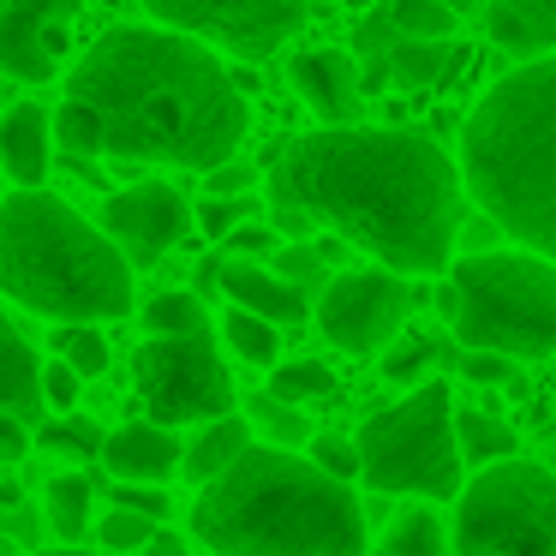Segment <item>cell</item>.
<instances>
[{"label":"cell","instance_id":"cell-1","mask_svg":"<svg viewBox=\"0 0 556 556\" xmlns=\"http://www.w3.org/2000/svg\"><path fill=\"white\" fill-rule=\"evenodd\" d=\"M467 198L460 162L407 126H324L269 162V204L336 228L395 276H443Z\"/></svg>","mask_w":556,"mask_h":556},{"label":"cell","instance_id":"cell-2","mask_svg":"<svg viewBox=\"0 0 556 556\" xmlns=\"http://www.w3.org/2000/svg\"><path fill=\"white\" fill-rule=\"evenodd\" d=\"M66 97L109 126V156L210 174L245 144V90L198 37L168 25H114L66 73Z\"/></svg>","mask_w":556,"mask_h":556},{"label":"cell","instance_id":"cell-3","mask_svg":"<svg viewBox=\"0 0 556 556\" xmlns=\"http://www.w3.org/2000/svg\"><path fill=\"white\" fill-rule=\"evenodd\" d=\"M192 539L216 556H365V503L312 455L252 443L222 479L198 484Z\"/></svg>","mask_w":556,"mask_h":556},{"label":"cell","instance_id":"cell-4","mask_svg":"<svg viewBox=\"0 0 556 556\" xmlns=\"http://www.w3.org/2000/svg\"><path fill=\"white\" fill-rule=\"evenodd\" d=\"M467 192L508 240L556 264V61L496 78L460 126Z\"/></svg>","mask_w":556,"mask_h":556},{"label":"cell","instance_id":"cell-5","mask_svg":"<svg viewBox=\"0 0 556 556\" xmlns=\"http://www.w3.org/2000/svg\"><path fill=\"white\" fill-rule=\"evenodd\" d=\"M0 293L54 324H109L138 305L121 240L42 186L0 198Z\"/></svg>","mask_w":556,"mask_h":556},{"label":"cell","instance_id":"cell-6","mask_svg":"<svg viewBox=\"0 0 556 556\" xmlns=\"http://www.w3.org/2000/svg\"><path fill=\"white\" fill-rule=\"evenodd\" d=\"M460 348H491L508 359L556 353V264L539 252H472L448 264L437 293Z\"/></svg>","mask_w":556,"mask_h":556},{"label":"cell","instance_id":"cell-7","mask_svg":"<svg viewBox=\"0 0 556 556\" xmlns=\"http://www.w3.org/2000/svg\"><path fill=\"white\" fill-rule=\"evenodd\" d=\"M359 460H365V491L377 496H460L467 491V455L455 431V395L448 383H419L395 401L377 407L359 425Z\"/></svg>","mask_w":556,"mask_h":556},{"label":"cell","instance_id":"cell-8","mask_svg":"<svg viewBox=\"0 0 556 556\" xmlns=\"http://www.w3.org/2000/svg\"><path fill=\"white\" fill-rule=\"evenodd\" d=\"M455 556H556V472L496 460L455 496Z\"/></svg>","mask_w":556,"mask_h":556},{"label":"cell","instance_id":"cell-9","mask_svg":"<svg viewBox=\"0 0 556 556\" xmlns=\"http://www.w3.org/2000/svg\"><path fill=\"white\" fill-rule=\"evenodd\" d=\"M138 401L156 425H210L233 413V377L222 365V348L204 336H150L132 359Z\"/></svg>","mask_w":556,"mask_h":556},{"label":"cell","instance_id":"cell-10","mask_svg":"<svg viewBox=\"0 0 556 556\" xmlns=\"http://www.w3.org/2000/svg\"><path fill=\"white\" fill-rule=\"evenodd\" d=\"M138 7L156 13L168 30H186L198 42L233 49L245 61L281 49L305 25V0H138Z\"/></svg>","mask_w":556,"mask_h":556},{"label":"cell","instance_id":"cell-11","mask_svg":"<svg viewBox=\"0 0 556 556\" xmlns=\"http://www.w3.org/2000/svg\"><path fill=\"white\" fill-rule=\"evenodd\" d=\"M407 324V281L395 269H341L317 293V329L341 353H383Z\"/></svg>","mask_w":556,"mask_h":556},{"label":"cell","instance_id":"cell-12","mask_svg":"<svg viewBox=\"0 0 556 556\" xmlns=\"http://www.w3.org/2000/svg\"><path fill=\"white\" fill-rule=\"evenodd\" d=\"M78 0H7L0 7V73L18 85H49L61 78L73 49Z\"/></svg>","mask_w":556,"mask_h":556},{"label":"cell","instance_id":"cell-13","mask_svg":"<svg viewBox=\"0 0 556 556\" xmlns=\"http://www.w3.org/2000/svg\"><path fill=\"white\" fill-rule=\"evenodd\" d=\"M102 222H109V233L121 240V252L132 257V264H162V257L186 240V228H192V204H186L174 186L144 180V186L114 192L109 210H102Z\"/></svg>","mask_w":556,"mask_h":556},{"label":"cell","instance_id":"cell-14","mask_svg":"<svg viewBox=\"0 0 556 556\" xmlns=\"http://www.w3.org/2000/svg\"><path fill=\"white\" fill-rule=\"evenodd\" d=\"M102 467L121 484H168L186 472V443L174 437V425L132 419V425H121V431H109Z\"/></svg>","mask_w":556,"mask_h":556},{"label":"cell","instance_id":"cell-15","mask_svg":"<svg viewBox=\"0 0 556 556\" xmlns=\"http://www.w3.org/2000/svg\"><path fill=\"white\" fill-rule=\"evenodd\" d=\"M288 78L329 126H353V114H359V73H353V61L341 49H300L288 61Z\"/></svg>","mask_w":556,"mask_h":556},{"label":"cell","instance_id":"cell-16","mask_svg":"<svg viewBox=\"0 0 556 556\" xmlns=\"http://www.w3.org/2000/svg\"><path fill=\"white\" fill-rule=\"evenodd\" d=\"M222 293L245 312L269 317V324H300L305 317V288L288 281L281 269L252 264V257H222Z\"/></svg>","mask_w":556,"mask_h":556},{"label":"cell","instance_id":"cell-17","mask_svg":"<svg viewBox=\"0 0 556 556\" xmlns=\"http://www.w3.org/2000/svg\"><path fill=\"white\" fill-rule=\"evenodd\" d=\"M49 150H54V132H49V114L37 102H18V109L0 114V174L13 186L49 180Z\"/></svg>","mask_w":556,"mask_h":556},{"label":"cell","instance_id":"cell-18","mask_svg":"<svg viewBox=\"0 0 556 556\" xmlns=\"http://www.w3.org/2000/svg\"><path fill=\"white\" fill-rule=\"evenodd\" d=\"M42 365L49 359H37V348L13 329V317L0 312V407L18 413V419L49 413V401H42Z\"/></svg>","mask_w":556,"mask_h":556},{"label":"cell","instance_id":"cell-19","mask_svg":"<svg viewBox=\"0 0 556 556\" xmlns=\"http://www.w3.org/2000/svg\"><path fill=\"white\" fill-rule=\"evenodd\" d=\"M491 37L508 54H556V0H491Z\"/></svg>","mask_w":556,"mask_h":556},{"label":"cell","instance_id":"cell-20","mask_svg":"<svg viewBox=\"0 0 556 556\" xmlns=\"http://www.w3.org/2000/svg\"><path fill=\"white\" fill-rule=\"evenodd\" d=\"M42 520L61 544H78L85 532H97V491L85 472H54L42 484Z\"/></svg>","mask_w":556,"mask_h":556},{"label":"cell","instance_id":"cell-21","mask_svg":"<svg viewBox=\"0 0 556 556\" xmlns=\"http://www.w3.org/2000/svg\"><path fill=\"white\" fill-rule=\"evenodd\" d=\"M245 448H252V431H245V419H233V413H228V419L198 425V437L186 443V472H180V479H192V484L222 479Z\"/></svg>","mask_w":556,"mask_h":556},{"label":"cell","instance_id":"cell-22","mask_svg":"<svg viewBox=\"0 0 556 556\" xmlns=\"http://www.w3.org/2000/svg\"><path fill=\"white\" fill-rule=\"evenodd\" d=\"M395 30V25H389ZM460 42H448V37H389V78L395 85H437L443 73H455L460 66Z\"/></svg>","mask_w":556,"mask_h":556},{"label":"cell","instance_id":"cell-23","mask_svg":"<svg viewBox=\"0 0 556 556\" xmlns=\"http://www.w3.org/2000/svg\"><path fill=\"white\" fill-rule=\"evenodd\" d=\"M383 556H455V539L437 508H401L383 527Z\"/></svg>","mask_w":556,"mask_h":556},{"label":"cell","instance_id":"cell-24","mask_svg":"<svg viewBox=\"0 0 556 556\" xmlns=\"http://www.w3.org/2000/svg\"><path fill=\"white\" fill-rule=\"evenodd\" d=\"M455 431H460V455H467L472 467L515 460V448H520L515 425L496 419V413H479V407H455Z\"/></svg>","mask_w":556,"mask_h":556},{"label":"cell","instance_id":"cell-25","mask_svg":"<svg viewBox=\"0 0 556 556\" xmlns=\"http://www.w3.org/2000/svg\"><path fill=\"white\" fill-rule=\"evenodd\" d=\"M222 341H228V353H233V359H245V365H264V371H276V365H281V324L245 312V305H233V312L222 317Z\"/></svg>","mask_w":556,"mask_h":556},{"label":"cell","instance_id":"cell-26","mask_svg":"<svg viewBox=\"0 0 556 556\" xmlns=\"http://www.w3.org/2000/svg\"><path fill=\"white\" fill-rule=\"evenodd\" d=\"M144 329L150 336H204L210 329V312L204 300H198V288H162L144 300Z\"/></svg>","mask_w":556,"mask_h":556},{"label":"cell","instance_id":"cell-27","mask_svg":"<svg viewBox=\"0 0 556 556\" xmlns=\"http://www.w3.org/2000/svg\"><path fill=\"white\" fill-rule=\"evenodd\" d=\"M54 144L78 162H97V156H109V126H102V114L90 109V102L66 97V109L54 114Z\"/></svg>","mask_w":556,"mask_h":556},{"label":"cell","instance_id":"cell-28","mask_svg":"<svg viewBox=\"0 0 556 556\" xmlns=\"http://www.w3.org/2000/svg\"><path fill=\"white\" fill-rule=\"evenodd\" d=\"M54 359H66L78 377H102L109 371V336H102V324H54Z\"/></svg>","mask_w":556,"mask_h":556},{"label":"cell","instance_id":"cell-29","mask_svg":"<svg viewBox=\"0 0 556 556\" xmlns=\"http://www.w3.org/2000/svg\"><path fill=\"white\" fill-rule=\"evenodd\" d=\"M37 443L49 448V455H66V460H102L109 437H102L85 413H54V419L37 431Z\"/></svg>","mask_w":556,"mask_h":556},{"label":"cell","instance_id":"cell-30","mask_svg":"<svg viewBox=\"0 0 556 556\" xmlns=\"http://www.w3.org/2000/svg\"><path fill=\"white\" fill-rule=\"evenodd\" d=\"M269 395L293 401V407H305V401H324L336 395V371H329L324 359H288L269 371Z\"/></svg>","mask_w":556,"mask_h":556},{"label":"cell","instance_id":"cell-31","mask_svg":"<svg viewBox=\"0 0 556 556\" xmlns=\"http://www.w3.org/2000/svg\"><path fill=\"white\" fill-rule=\"evenodd\" d=\"M162 532V520H150V515H138V508H121L114 503L109 515H97V544L109 556H126V551H144L150 539Z\"/></svg>","mask_w":556,"mask_h":556},{"label":"cell","instance_id":"cell-32","mask_svg":"<svg viewBox=\"0 0 556 556\" xmlns=\"http://www.w3.org/2000/svg\"><path fill=\"white\" fill-rule=\"evenodd\" d=\"M389 25L401 37H448L455 13H448L443 0H389Z\"/></svg>","mask_w":556,"mask_h":556},{"label":"cell","instance_id":"cell-33","mask_svg":"<svg viewBox=\"0 0 556 556\" xmlns=\"http://www.w3.org/2000/svg\"><path fill=\"white\" fill-rule=\"evenodd\" d=\"M431 359H437V341L407 336V341H395V348L383 353V377H389L395 389H419L425 371H431Z\"/></svg>","mask_w":556,"mask_h":556},{"label":"cell","instance_id":"cell-34","mask_svg":"<svg viewBox=\"0 0 556 556\" xmlns=\"http://www.w3.org/2000/svg\"><path fill=\"white\" fill-rule=\"evenodd\" d=\"M252 413H257V431H264L269 443H281V448H300V443H305V413L293 407V401H281V395H264Z\"/></svg>","mask_w":556,"mask_h":556},{"label":"cell","instance_id":"cell-35","mask_svg":"<svg viewBox=\"0 0 556 556\" xmlns=\"http://www.w3.org/2000/svg\"><path fill=\"white\" fill-rule=\"evenodd\" d=\"M281 228H264V222H245V228H233L228 240H222V252L228 257H252V264H276V252H281Z\"/></svg>","mask_w":556,"mask_h":556},{"label":"cell","instance_id":"cell-36","mask_svg":"<svg viewBox=\"0 0 556 556\" xmlns=\"http://www.w3.org/2000/svg\"><path fill=\"white\" fill-rule=\"evenodd\" d=\"M305 455L317 460V467L329 472V479H359L365 472V460H359V443H348V437H312V448H305Z\"/></svg>","mask_w":556,"mask_h":556},{"label":"cell","instance_id":"cell-37","mask_svg":"<svg viewBox=\"0 0 556 556\" xmlns=\"http://www.w3.org/2000/svg\"><path fill=\"white\" fill-rule=\"evenodd\" d=\"M78 395H85V377L73 365L66 359L42 365V401H49V413H78Z\"/></svg>","mask_w":556,"mask_h":556},{"label":"cell","instance_id":"cell-38","mask_svg":"<svg viewBox=\"0 0 556 556\" xmlns=\"http://www.w3.org/2000/svg\"><path fill=\"white\" fill-rule=\"evenodd\" d=\"M245 216H252L245 198H204V204H198V228H204L210 240H228L233 228H245Z\"/></svg>","mask_w":556,"mask_h":556},{"label":"cell","instance_id":"cell-39","mask_svg":"<svg viewBox=\"0 0 556 556\" xmlns=\"http://www.w3.org/2000/svg\"><path fill=\"white\" fill-rule=\"evenodd\" d=\"M460 377H467V383H515V359H508V353H491V348H467L460 353Z\"/></svg>","mask_w":556,"mask_h":556},{"label":"cell","instance_id":"cell-40","mask_svg":"<svg viewBox=\"0 0 556 556\" xmlns=\"http://www.w3.org/2000/svg\"><path fill=\"white\" fill-rule=\"evenodd\" d=\"M269 269H281L288 281L312 288V281L324 276V252H317V245H281V252H276V264H269Z\"/></svg>","mask_w":556,"mask_h":556},{"label":"cell","instance_id":"cell-41","mask_svg":"<svg viewBox=\"0 0 556 556\" xmlns=\"http://www.w3.org/2000/svg\"><path fill=\"white\" fill-rule=\"evenodd\" d=\"M114 503L138 508V515H150V520H162V508H168V484H121V479H114Z\"/></svg>","mask_w":556,"mask_h":556},{"label":"cell","instance_id":"cell-42","mask_svg":"<svg viewBox=\"0 0 556 556\" xmlns=\"http://www.w3.org/2000/svg\"><path fill=\"white\" fill-rule=\"evenodd\" d=\"M204 180H210V198H240L245 186H257V174L245 168V162H222V168H210Z\"/></svg>","mask_w":556,"mask_h":556},{"label":"cell","instance_id":"cell-43","mask_svg":"<svg viewBox=\"0 0 556 556\" xmlns=\"http://www.w3.org/2000/svg\"><path fill=\"white\" fill-rule=\"evenodd\" d=\"M25 425H30V419H18V413L0 407V467H13V460L30 448V431H25Z\"/></svg>","mask_w":556,"mask_h":556},{"label":"cell","instance_id":"cell-44","mask_svg":"<svg viewBox=\"0 0 556 556\" xmlns=\"http://www.w3.org/2000/svg\"><path fill=\"white\" fill-rule=\"evenodd\" d=\"M138 556H192V551H186V539H180V532H156V539H150Z\"/></svg>","mask_w":556,"mask_h":556},{"label":"cell","instance_id":"cell-45","mask_svg":"<svg viewBox=\"0 0 556 556\" xmlns=\"http://www.w3.org/2000/svg\"><path fill=\"white\" fill-rule=\"evenodd\" d=\"M30 556H97V551H85V544H54V551H30Z\"/></svg>","mask_w":556,"mask_h":556},{"label":"cell","instance_id":"cell-46","mask_svg":"<svg viewBox=\"0 0 556 556\" xmlns=\"http://www.w3.org/2000/svg\"><path fill=\"white\" fill-rule=\"evenodd\" d=\"M348 7H365V0H348Z\"/></svg>","mask_w":556,"mask_h":556}]
</instances>
